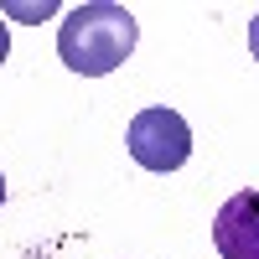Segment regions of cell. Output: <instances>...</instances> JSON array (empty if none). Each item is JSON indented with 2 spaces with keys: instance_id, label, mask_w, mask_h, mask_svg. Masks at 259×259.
Returning a JSON list of instances; mask_svg holds the SVG:
<instances>
[{
  "instance_id": "cell-1",
  "label": "cell",
  "mask_w": 259,
  "mask_h": 259,
  "mask_svg": "<svg viewBox=\"0 0 259 259\" xmlns=\"http://www.w3.org/2000/svg\"><path fill=\"white\" fill-rule=\"evenodd\" d=\"M135 16L114 0H89V6H73L62 16V31H57V57L68 62L73 73L83 78H104L114 73L119 62L135 52Z\"/></svg>"
},
{
  "instance_id": "cell-2",
  "label": "cell",
  "mask_w": 259,
  "mask_h": 259,
  "mask_svg": "<svg viewBox=\"0 0 259 259\" xmlns=\"http://www.w3.org/2000/svg\"><path fill=\"white\" fill-rule=\"evenodd\" d=\"M130 156H135L145 171H177V166H187V156H192L187 119L177 109H166V104L140 109L135 119H130Z\"/></svg>"
},
{
  "instance_id": "cell-3",
  "label": "cell",
  "mask_w": 259,
  "mask_h": 259,
  "mask_svg": "<svg viewBox=\"0 0 259 259\" xmlns=\"http://www.w3.org/2000/svg\"><path fill=\"white\" fill-rule=\"evenodd\" d=\"M212 244L223 259H259V192H233L212 218Z\"/></svg>"
},
{
  "instance_id": "cell-4",
  "label": "cell",
  "mask_w": 259,
  "mask_h": 259,
  "mask_svg": "<svg viewBox=\"0 0 259 259\" xmlns=\"http://www.w3.org/2000/svg\"><path fill=\"white\" fill-rule=\"evenodd\" d=\"M249 52H254V62H259V11L249 16Z\"/></svg>"
},
{
  "instance_id": "cell-5",
  "label": "cell",
  "mask_w": 259,
  "mask_h": 259,
  "mask_svg": "<svg viewBox=\"0 0 259 259\" xmlns=\"http://www.w3.org/2000/svg\"><path fill=\"white\" fill-rule=\"evenodd\" d=\"M6 52H11V36H6V21H0V62H6Z\"/></svg>"
},
{
  "instance_id": "cell-6",
  "label": "cell",
  "mask_w": 259,
  "mask_h": 259,
  "mask_svg": "<svg viewBox=\"0 0 259 259\" xmlns=\"http://www.w3.org/2000/svg\"><path fill=\"white\" fill-rule=\"evenodd\" d=\"M0 202H6V177H0Z\"/></svg>"
}]
</instances>
